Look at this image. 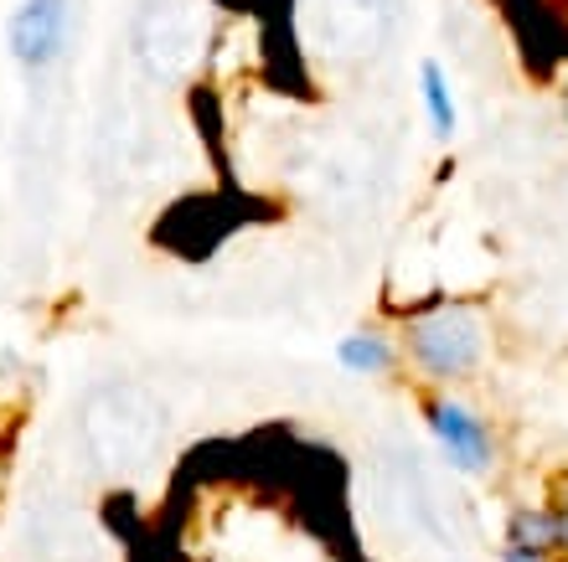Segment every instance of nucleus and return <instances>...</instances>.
<instances>
[{
  "label": "nucleus",
  "instance_id": "0eeeda50",
  "mask_svg": "<svg viewBox=\"0 0 568 562\" xmlns=\"http://www.w3.org/2000/svg\"><path fill=\"white\" fill-rule=\"evenodd\" d=\"M507 548H527L542 558L568 548V505H523L507 527Z\"/></svg>",
  "mask_w": 568,
  "mask_h": 562
},
{
  "label": "nucleus",
  "instance_id": "423d86ee",
  "mask_svg": "<svg viewBox=\"0 0 568 562\" xmlns=\"http://www.w3.org/2000/svg\"><path fill=\"white\" fill-rule=\"evenodd\" d=\"M135 47H140V62H145L150 73L176 78L181 68L192 62L196 47H202V31H196L186 6H150L135 31Z\"/></svg>",
  "mask_w": 568,
  "mask_h": 562
},
{
  "label": "nucleus",
  "instance_id": "7ed1b4c3",
  "mask_svg": "<svg viewBox=\"0 0 568 562\" xmlns=\"http://www.w3.org/2000/svg\"><path fill=\"white\" fill-rule=\"evenodd\" d=\"M311 16L331 62H373L393 37V0H315Z\"/></svg>",
  "mask_w": 568,
  "mask_h": 562
},
{
  "label": "nucleus",
  "instance_id": "9d476101",
  "mask_svg": "<svg viewBox=\"0 0 568 562\" xmlns=\"http://www.w3.org/2000/svg\"><path fill=\"white\" fill-rule=\"evenodd\" d=\"M507 562H548L542 552H527V548H507Z\"/></svg>",
  "mask_w": 568,
  "mask_h": 562
},
{
  "label": "nucleus",
  "instance_id": "39448f33",
  "mask_svg": "<svg viewBox=\"0 0 568 562\" xmlns=\"http://www.w3.org/2000/svg\"><path fill=\"white\" fill-rule=\"evenodd\" d=\"M424 423H429V433L439 439V449H445V459L455 470L480 474L491 464V449H496L491 429H486V418H480L476 408H465L460 398H429L424 402Z\"/></svg>",
  "mask_w": 568,
  "mask_h": 562
},
{
  "label": "nucleus",
  "instance_id": "f257e3e1",
  "mask_svg": "<svg viewBox=\"0 0 568 562\" xmlns=\"http://www.w3.org/2000/svg\"><path fill=\"white\" fill-rule=\"evenodd\" d=\"M165 433V408L140 382H104L83 402V439L99 464H145Z\"/></svg>",
  "mask_w": 568,
  "mask_h": 562
},
{
  "label": "nucleus",
  "instance_id": "20e7f679",
  "mask_svg": "<svg viewBox=\"0 0 568 562\" xmlns=\"http://www.w3.org/2000/svg\"><path fill=\"white\" fill-rule=\"evenodd\" d=\"M73 16L78 0H21L6 21L11 62H21L27 73H47L52 62H62V52L73 42Z\"/></svg>",
  "mask_w": 568,
  "mask_h": 562
},
{
  "label": "nucleus",
  "instance_id": "1a4fd4ad",
  "mask_svg": "<svg viewBox=\"0 0 568 562\" xmlns=\"http://www.w3.org/2000/svg\"><path fill=\"white\" fill-rule=\"evenodd\" d=\"M336 361L352 377H388L398 351H393V340L383 330H352V336L336 340Z\"/></svg>",
  "mask_w": 568,
  "mask_h": 562
},
{
  "label": "nucleus",
  "instance_id": "6e6552de",
  "mask_svg": "<svg viewBox=\"0 0 568 562\" xmlns=\"http://www.w3.org/2000/svg\"><path fill=\"white\" fill-rule=\"evenodd\" d=\"M419 104H424V119L439 140L460 130V104H455V89H449V73L439 58H424L419 62Z\"/></svg>",
  "mask_w": 568,
  "mask_h": 562
},
{
  "label": "nucleus",
  "instance_id": "f03ea898",
  "mask_svg": "<svg viewBox=\"0 0 568 562\" xmlns=\"http://www.w3.org/2000/svg\"><path fill=\"white\" fill-rule=\"evenodd\" d=\"M404 346L424 377L455 382V377H470L486 361V320L465 299H434L408 320Z\"/></svg>",
  "mask_w": 568,
  "mask_h": 562
}]
</instances>
